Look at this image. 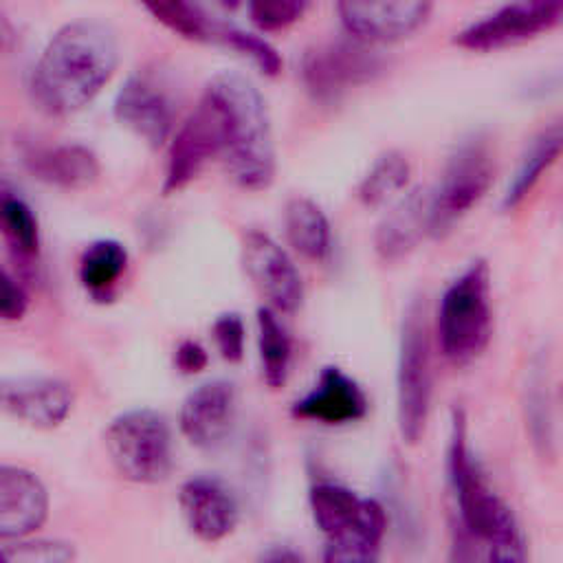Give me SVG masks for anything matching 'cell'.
<instances>
[{"label":"cell","mask_w":563,"mask_h":563,"mask_svg":"<svg viewBox=\"0 0 563 563\" xmlns=\"http://www.w3.org/2000/svg\"><path fill=\"white\" fill-rule=\"evenodd\" d=\"M446 468L460 519L466 532L482 541H488L490 534L515 512L497 497V493L488 486L484 473L479 471L468 446L466 418L462 409H453L451 416Z\"/></svg>","instance_id":"8992f818"},{"label":"cell","mask_w":563,"mask_h":563,"mask_svg":"<svg viewBox=\"0 0 563 563\" xmlns=\"http://www.w3.org/2000/svg\"><path fill=\"white\" fill-rule=\"evenodd\" d=\"M486 543V563H528L526 559V541L517 517L512 515L504 521Z\"/></svg>","instance_id":"d6a6232c"},{"label":"cell","mask_w":563,"mask_h":563,"mask_svg":"<svg viewBox=\"0 0 563 563\" xmlns=\"http://www.w3.org/2000/svg\"><path fill=\"white\" fill-rule=\"evenodd\" d=\"M306 9L303 0H253L246 4L251 22L260 31H282L301 20Z\"/></svg>","instance_id":"1f68e13d"},{"label":"cell","mask_w":563,"mask_h":563,"mask_svg":"<svg viewBox=\"0 0 563 563\" xmlns=\"http://www.w3.org/2000/svg\"><path fill=\"white\" fill-rule=\"evenodd\" d=\"M433 191L416 187L402 196L378 222L374 249L385 262L409 255L427 235H431Z\"/></svg>","instance_id":"d6986e66"},{"label":"cell","mask_w":563,"mask_h":563,"mask_svg":"<svg viewBox=\"0 0 563 563\" xmlns=\"http://www.w3.org/2000/svg\"><path fill=\"white\" fill-rule=\"evenodd\" d=\"M150 15L174 31L176 35L191 42H211V31L216 24V15H211L205 7L185 0H150L143 4Z\"/></svg>","instance_id":"83f0119b"},{"label":"cell","mask_w":563,"mask_h":563,"mask_svg":"<svg viewBox=\"0 0 563 563\" xmlns=\"http://www.w3.org/2000/svg\"><path fill=\"white\" fill-rule=\"evenodd\" d=\"M0 227L11 255L20 264H33L40 253V229L33 209L7 183L0 187Z\"/></svg>","instance_id":"d4e9b609"},{"label":"cell","mask_w":563,"mask_h":563,"mask_svg":"<svg viewBox=\"0 0 563 563\" xmlns=\"http://www.w3.org/2000/svg\"><path fill=\"white\" fill-rule=\"evenodd\" d=\"M367 407L363 387L341 367L328 365L321 369L312 389L292 405L290 413L297 420L339 427L365 418Z\"/></svg>","instance_id":"2e32d148"},{"label":"cell","mask_w":563,"mask_h":563,"mask_svg":"<svg viewBox=\"0 0 563 563\" xmlns=\"http://www.w3.org/2000/svg\"><path fill=\"white\" fill-rule=\"evenodd\" d=\"M431 347L420 303H411L402 319L396 369V422L402 442L416 444L431 409Z\"/></svg>","instance_id":"5b68a950"},{"label":"cell","mask_w":563,"mask_h":563,"mask_svg":"<svg viewBox=\"0 0 563 563\" xmlns=\"http://www.w3.org/2000/svg\"><path fill=\"white\" fill-rule=\"evenodd\" d=\"M119 42L99 20H73L46 42L33 75L31 95L51 117H68L86 108L114 75Z\"/></svg>","instance_id":"6da1fadb"},{"label":"cell","mask_w":563,"mask_h":563,"mask_svg":"<svg viewBox=\"0 0 563 563\" xmlns=\"http://www.w3.org/2000/svg\"><path fill=\"white\" fill-rule=\"evenodd\" d=\"M103 444L112 466L128 482L158 484L172 473V431L154 409H130L112 418Z\"/></svg>","instance_id":"277c9868"},{"label":"cell","mask_w":563,"mask_h":563,"mask_svg":"<svg viewBox=\"0 0 563 563\" xmlns=\"http://www.w3.org/2000/svg\"><path fill=\"white\" fill-rule=\"evenodd\" d=\"M227 145V125L224 112L218 99L205 88L202 97L180 123L167 150V165L163 178V194H176L187 187L202 167L224 154Z\"/></svg>","instance_id":"ba28073f"},{"label":"cell","mask_w":563,"mask_h":563,"mask_svg":"<svg viewBox=\"0 0 563 563\" xmlns=\"http://www.w3.org/2000/svg\"><path fill=\"white\" fill-rule=\"evenodd\" d=\"M561 398H563V387H561Z\"/></svg>","instance_id":"74e56055"},{"label":"cell","mask_w":563,"mask_h":563,"mask_svg":"<svg viewBox=\"0 0 563 563\" xmlns=\"http://www.w3.org/2000/svg\"><path fill=\"white\" fill-rule=\"evenodd\" d=\"M29 306V295L22 286V282L2 266L0 271V317L4 321H18L24 317Z\"/></svg>","instance_id":"e575fe53"},{"label":"cell","mask_w":563,"mask_h":563,"mask_svg":"<svg viewBox=\"0 0 563 563\" xmlns=\"http://www.w3.org/2000/svg\"><path fill=\"white\" fill-rule=\"evenodd\" d=\"M260 563H303V559L292 550V548H286V545H275V548H268Z\"/></svg>","instance_id":"8d00e7d4"},{"label":"cell","mask_w":563,"mask_h":563,"mask_svg":"<svg viewBox=\"0 0 563 563\" xmlns=\"http://www.w3.org/2000/svg\"><path fill=\"white\" fill-rule=\"evenodd\" d=\"M24 165L33 178L62 189L90 187L99 176L95 152L79 143L33 147L24 154Z\"/></svg>","instance_id":"ffe728a7"},{"label":"cell","mask_w":563,"mask_h":563,"mask_svg":"<svg viewBox=\"0 0 563 563\" xmlns=\"http://www.w3.org/2000/svg\"><path fill=\"white\" fill-rule=\"evenodd\" d=\"M211 44H222V46H229V48L251 57L253 64L271 77L279 75V70H282V57L275 51V46H271L264 37H260L233 22L218 18L213 24Z\"/></svg>","instance_id":"f546056e"},{"label":"cell","mask_w":563,"mask_h":563,"mask_svg":"<svg viewBox=\"0 0 563 563\" xmlns=\"http://www.w3.org/2000/svg\"><path fill=\"white\" fill-rule=\"evenodd\" d=\"M387 530L385 508L365 497L358 519L345 530L325 537L323 563H378Z\"/></svg>","instance_id":"44dd1931"},{"label":"cell","mask_w":563,"mask_h":563,"mask_svg":"<svg viewBox=\"0 0 563 563\" xmlns=\"http://www.w3.org/2000/svg\"><path fill=\"white\" fill-rule=\"evenodd\" d=\"M433 4L422 0H396V2H356L345 0L336 4L339 20L345 33L363 44L398 42L418 31Z\"/></svg>","instance_id":"4fadbf2b"},{"label":"cell","mask_w":563,"mask_h":563,"mask_svg":"<svg viewBox=\"0 0 563 563\" xmlns=\"http://www.w3.org/2000/svg\"><path fill=\"white\" fill-rule=\"evenodd\" d=\"M128 266V251L117 240H95L79 257V282L84 290L99 301L112 297L117 282Z\"/></svg>","instance_id":"cb8c5ba5"},{"label":"cell","mask_w":563,"mask_h":563,"mask_svg":"<svg viewBox=\"0 0 563 563\" xmlns=\"http://www.w3.org/2000/svg\"><path fill=\"white\" fill-rule=\"evenodd\" d=\"M563 22L561 0H521L499 7L497 11L471 22L455 33L453 42L466 51H499L523 44L552 31Z\"/></svg>","instance_id":"30bf717a"},{"label":"cell","mask_w":563,"mask_h":563,"mask_svg":"<svg viewBox=\"0 0 563 563\" xmlns=\"http://www.w3.org/2000/svg\"><path fill=\"white\" fill-rule=\"evenodd\" d=\"M207 90L224 112L227 174L242 189H266L275 178V143L264 97L251 79L229 70L211 77Z\"/></svg>","instance_id":"7a4b0ae2"},{"label":"cell","mask_w":563,"mask_h":563,"mask_svg":"<svg viewBox=\"0 0 563 563\" xmlns=\"http://www.w3.org/2000/svg\"><path fill=\"white\" fill-rule=\"evenodd\" d=\"M174 363L183 374H196L200 369H205L207 365V352L205 347L194 341V339H185L178 343L176 354H174Z\"/></svg>","instance_id":"d590c367"},{"label":"cell","mask_w":563,"mask_h":563,"mask_svg":"<svg viewBox=\"0 0 563 563\" xmlns=\"http://www.w3.org/2000/svg\"><path fill=\"white\" fill-rule=\"evenodd\" d=\"M75 548L59 539H18L15 543L4 541L2 563H73Z\"/></svg>","instance_id":"4dcf8cb0"},{"label":"cell","mask_w":563,"mask_h":563,"mask_svg":"<svg viewBox=\"0 0 563 563\" xmlns=\"http://www.w3.org/2000/svg\"><path fill=\"white\" fill-rule=\"evenodd\" d=\"M238 398L227 380L198 385L180 407L178 424L183 435L202 451H213L227 442L235 422Z\"/></svg>","instance_id":"5bb4252c"},{"label":"cell","mask_w":563,"mask_h":563,"mask_svg":"<svg viewBox=\"0 0 563 563\" xmlns=\"http://www.w3.org/2000/svg\"><path fill=\"white\" fill-rule=\"evenodd\" d=\"M2 407L35 429H55L73 409V389L57 378H13L2 383Z\"/></svg>","instance_id":"ac0fdd59"},{"label":"cell","mask_w":563,"mask_h":563,"mask_svg":"<svg viewBox=\"0 0 563 563\" xmlns=\"http://www.w3.org/2000/svg\"><path fill=\"white\" fill-rule=\"evenodd\" d=\"M308 501L317 528L325 537H332L358 519L365 497L356 495L347 486L334 482H319L310 488Z\"/></svg>","instance_id":"484cf974"},{"label":"cell","mask_w":563,"mask_h":563,"mask_svg":"<svg viewBox=\"0 0 563 563\" xmlns=\"http://www.w3.org/2000/svg\"><path fill=\"white\" fill-rule=\"evenodd\" d=\"M242 264L257 288L275 312H295L303 297V286L297 266L288 253L262 231H246L242 238Z\"/></svg>","instance_id":"7c38bea8"},{"label":"cell","mask_w":563,"mask_h":563,"mask_svg":"<svg viewBox=\"0 0 563 563\" xmlns=\"http://www.w3.org/2000/svg\"><path fill=\"white\" fill-rule=\"evenodd\" d=\"M211 334H213L216 347L224 361H229V363L242 361L246 330H244V321L238 312L220 314L211 325Z\"/></svg>","instance_id":"836d02e7"},{"label":"cell","mask_w":563,"mask_h":563,"mask_svg":"<svg viewBox=\"0 0 563 563\" xmlns=\"http://www.w3.org/2000/svg\"><path fill=\"white\" fill-rule=\"evenodd\" d=\"M257 345L264 383L273 389L282 387L288 376L292 343L286 328L279 323L275 310L268 306L257 310Z\"/></svg>","instance_id":"4316f807"},{"label":"cell","mask_w":563,"mask_h":563,"mask_svg":"<svg viewBox=\"0 0 563 563\" xmlns=\"http://www.w3.org/2000/svg\"><path fill=\"white\" fill-rule=\"evenodd\" d=\"M380 73V55L354 37L314 44L301 57L303 86L319 101H332Z\"/></svg>","instance_id":"9c48e42d"},{"label":"cell","mask_w":563,"mask_h":563,"mask_svg":"<svg viewBox=\"0 0 563 563\" xmlns=\"http://www.w3.org/2000/svg\"><path fill=\"white\" fill-rule=\"evenodd\" d=\"M178 504L187 528L205 543L229 537L240 519L235 495L222 479L211 475L189 477L180 486Z\"/></svg>","instance_id":"9a60e30c"},{"label":"cell","mask_w":563,"mask_h":563,"mask_svg":"<svg viewBox=\"0 0 563 563\" xmlns=\"http://www.w3.org/2000/svg\"><path fill=\"white\" fill-rule=\"evenodd\" d=\"M495 161L486 139H464L449 156L440 183L433 191L431 235H444L464 218L490 189Z\"/></svg>","instance_id":"52a82bcc"},{"label":"cell","mask_w":563,"mask_h":563,"mask_svg":"<svg viewBox=\"0 0 563 563\" xmlns=\"http://www.w3.org/2000/svg\"><path fill=\"white\" fill-rule=\"evenodd\" d=\"M284 231L288 244L306 260L321 262L330 253V222L323 209L306 198L295 196L284 207Z\"/></svg>","instance_id":"603a6c76"},{"label":"cell","mask_w":563,"mask_h":563,"mask_svg":"<svg viewBox=\"0 0 563 563\" xmlns=\"http://www.w3.org/2000/svg\"><path fill=\"white\" fill-rule=\"evenodd\" d=\"M112 112L119 125L150 147H161L169 139L176 119L174 97L165 79L150 68L134 70L121 84Z\"/></svg>","instance_id":"8fae6325"},{"label":"cell","mask_w":563,"mask_h":563,"mask_svg":"<svg viewBox=\"0 0 563 563\" xmlns=\"http://www.w3.org/2000/svg\"><path fill=\"white\" fill-rule=\"evenodd\" d=\"M48 515V493L42 479L22 468L0 466V537L2 541L26 539Z\"/></svg>","instance_id":"e0dca14e"},{"label":"cell","mask_w":563,"mask_h":563,"mask_svg":"<svg viewBox=\"0 0 563 563\" xmlns=\"http://www.w3.org/2000/svg\"><path fill=\"white\" fill-rule=\"evenodd\" d=\"M493 334L490 271L475 260L444 290L438 308V343L442 354L464 365L479 356Z\"/></svg>","instance_id":"3957f363"},{"label":"cell","mask_w":563,"mask_h":563,"mask_svg":"<svg viewBox=\"0 0 563 563\" xmlns=\"http://www.w3.org/2000/svg\"><path fill=\"white\" fill-rule=\"evenodd\" d=\"M409 180V161L396 150L383 152L358 183V200L365 207H378L405 189Z\"/></svg>","instance_id":"f1b7e54d"},{"label":"cell","mask_w":563,"mask_h":563,"mask_svg":"<svg viewBox=\"0 0 563 563\" xmlns=\"http://www.w3.org/2000/svg\"><path fill=\"white\" fill-rule=\"evenodd\" d=\"M563 154V121H556L541 130L523 156L519 158V165L506 187L504 194V209H515L519 207L530 191L537 187V183L543 178V174L556 163V158Z\"/></svg>","instance_id":"7402d4cb"}]
</instances>
